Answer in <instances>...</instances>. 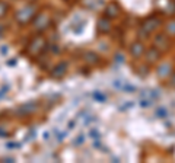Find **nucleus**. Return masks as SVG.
<instances>
[{"instance_id": "2", "label": "nucleus", "mask_w": 175, "mask_h": 163, "mask_svg": "<svg viewBox=\"0 0 175 163\" xmlns=\"http://www.w3.org/2000/svg\"><path fill=\"white\" fill-rule=\"evenodd\" d=\"M143 50H144V48H143V45H142V44H134V47L131 48V54H133V55H136V57H139V55L143 52Z\"/></svg>"}, {"instance_id": "1", "label": "nucleus", "mask_w": 175, "mask_h": 163, "mask_svg": "<svg viewBox=\"0 0 175 163\" xmlns=\"http://www.w3.org/2000/svg\"><path fill=\"white\" fill-rule=\"evenodd\" d=\"M147 55H149V57H147V60H149L150 63H153V61H156V60L159 58V52H158L155 48L149 50V51H147Z\"/></svg>"}, {"instance_id": "3", "label": "nucleus", "mask_w": 175, "mask_h": 163, "mask_svg": "<svg viewBox=\"0 0 175 163\" xmlns=\"http://www.w3.org/2000/svg\"><path fill=\"white\" fill-rule=\"evenodd\" d=\"M110 28H111V22H108V21H105V19H102V21L99 22V29H101L102 32L108 31Z\"/></svg>"}]
</instances>
